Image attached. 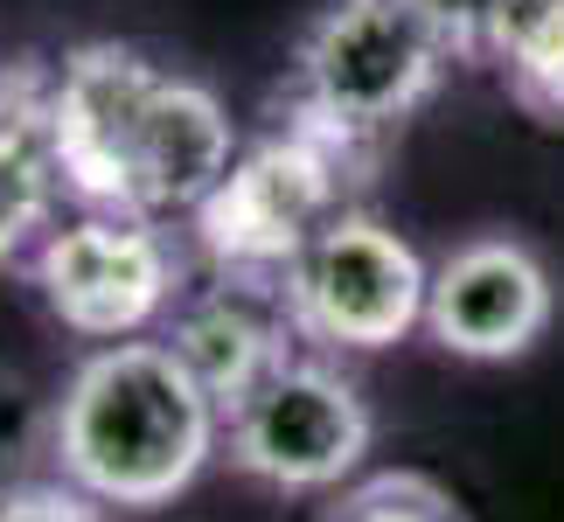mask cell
Returning <instances> with one entry per match:
<instances>
[{
	"instance_id": "1",
	"label": "cell",
	"mask_w": 564,
	"mask_h": 522,
	"mask_svg": "<svg viewBox=\"0 0 564 522\" xmlns=\"http://www.w3.org/2000/svg\"><path fill=\"white\" fill-rule=\"evenodd\" d=\"M237 146L230 105L133 42H77L50 63V154L77 209L188 224Z\"/></svg>"
},
{
	"instance_id": "2",
	"label": "cell",
	"mask_w": 564,
	"mask_h": 522,
	"mask_svg": "<svg viewBox=\"0 0 564 522\" xmlns=\"http://www.w3.org/2000/svg\"><path fill=\"white\" fill-rule=\"evenodd\" d=\"M224 453V411L154 341L84 348L50 398V474L98 509H167Z\"/></svg>"
},
{
	"instance_id": "3",
	"label": "cell",
	"mask_w": 564,
	"mask_h": 522,
	"mask_svg": "<svg viewBox=\"0 0 564 522\" xmlns=\"http://www.w3.org/2000/svg\"><path fill=\"white\" fill-rule=\"evenodd\" d=\"M446 70V50L404 0H321L293 42L279 119L377 182L383 146L432 105Z\"/></svg>"
},
{
	"instance_id": "4",
	"label": "cell",
	"mask_w": 564,
	"mask_h": 522,
	"mask_svg": "<svg viewBox=\"0 0 564 522\" xmlns=\"http://www.w3.org/2000/svg\"><path fill=\"white\" fill-rule=\"evenodd\" d=\"M370 174H356L335 146L314 133L272 119L258 140L237 146L230 174L216 182L188 216V251L209 279H251V286H279L293 258L335 224Z\"/></svg>"
},
{
	"instance_id": "5",
	"label": "cell",
	"mask_w": 564,
	"mask_h": 522,
	"mask_svg": "<svg viewBox=\"0 0 564 522\" xmlns=\"http://www.w3.org/2000/svg\"><path fill=\"white\" fill-rule=\"evenodd\" d=\"M29 286L63 335L91 348L154 341L195 286V251L175 224L77 209L29 251Z\"/></svg>"
},
{
	"instance_id": "6",
	"label": "cell",
	"mask_w": 564,
	"mask_h": 522,
	"mask_svg": "<svg viewBox=\"0 0 564 522\" xmlns=\"http://www.w3.org/2000/svg\"><path fill=\"white\" fill-rule=\"evenodd\" d=\"M425 279L432 265L411 251V237L349 203L279 279V307L321 356H377L425 328Z\"/></svg>"
},
{
	"instance_id": "7",
	"label": "cell",
	"mask_w": 564,
	"mask_h": 522,
	"mask_svg": "<svg viewBox=\"0 0 564 522\" xmlns=\"http://www.w3.org/2000/svg\"><path fill=\"white\" fill-rule=\"evenodd\" d=\"M377 446V411L335 356H293L224 418V460L279 494H341Z\"/></svg>"
},
{
	"instance_id": "8",
	"label": "cell",
	"mask_w": 564,
	"mask_h": 522,
	"mask_svg": "<svg viewBox=\"0 0 564 522\" xmlns=\"http://www.w3.org/2000/svg\"><path fill=\"white\" fill-rule=\"evenodd\" d=\"M557 286L523 237L488 230L453 244L425 279V335L460 362H516L551 335Z\"/></svg>"
},
{
	"instance_id": "9",
	"label": "cell",
	"mask_w": 564,
	"mask_h": 522,
	"mask_svg": "<svg viewBox=\"0 0 564 522\" xmlns=\"http://www.w3.org/2000/svg\"><path fill=\"white\" fill-rule=\"evenodd\" d=\"M161 348L188 369V383L230 418L251 390H265L279 369L300 356V335H293L286 307H279V286L203 279V286H188V300L167 314Z\"/></svg>"
},
{
	"instance_id": "10",
	"label": "cell",
	"mask_w": 564,
	"mask_h": 522,
	"mask_svg": "<svg viewBox=\"0 0 564 522\" xmlns=\"http://www.w3.org/2000/svg\"><path fill=\"white\" fill-rule=\"evenodd\" d=\"M56 224L63 167L50 154V63L14 56L0 70V265H29Z\"/></svg>"
},
{
	"instance_id": "11",
	"label": "cell",
	"mask_w": 564,
	"mask_h": 522,
	"mask_svg": "<svg viewBox=\"0 0 564 522\" xmlns=\"http://www.w3.org/2000/svg\"><path fill=\"white\" fill-rule=\"evenodd\" d=\"M488 63L536 126L564 133V0H502L488 29Z\"/></svg>"
},
{
	"instance_id": "12",
	"label": "cell",
	"mask_w": 564,
	"mask_h": 522,
	"mask_svg": "<svg viewBox=\"0 0 564 522\" xmlns=\"http://www.w3.org/2000/svg\"><path fill=\"white\" fill-rule=\"evenodd\" d=\"M321 522H467V509L453 502L446 481H432L419 467H390V474H362L341 494H328Z\"/></svg>"
},
{
	"instance_id": "13",
	"label": "cell",
	"mask_w": 564,
	"mask_h": 522,
	"mask_svg": "<svg viewBox=\"0 0 564 522\" xmlns=\"http://www.w3.org/2000/svg\"><path fill=\"white\" fill-rule=\"evenodd\" d=\"M29 460H50V404L29 390L21 369L0 362V494L35 481Z\"/></svg>"
},
{
	"instance_id": "14",
	"label": "cell",
	"mask_w": 564,
	"mask_h": 522,
	"mask_svg": "<svg viewBox=\"0 0 564 522\" xmlns=\"http://www.w3.org/2000/svg\"><path fill=\"white\" fill-rule=\"evenodd\" d=\"M404 8L425 21V35L446 50V63H460V70L488 63V29H495L502 0H404Z\"/></svg>"
},
{
	"instance_id": "15",
	"label": "cell",
	"mask_w": 564,
	"mask_h": 522,
	"mask_svg": "<svg viewBox=\"0 0 564 522\" xmlns=\"http://www.w3.org/2000/svg\"><path fill=\"white\" fill-rule=\"evenodd\" d=\"M0 522H112V509H98L91 494L63 488L56 474H42V481H21L0 494Z\"/></svg>"
}]
</instances>
